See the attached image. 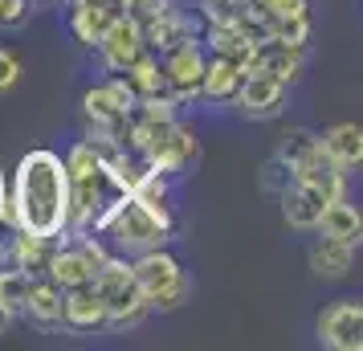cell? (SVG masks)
I'll return each mask as SVG.
<instances>
[{"instance_id": "9a60e30c", "label": "cell", "mask_w": 363, "mask_h": 351, "mask_svg": "<svg viewBox=\"0 0 363 351\" xmlns=\"http://www.w3.org/2000/svg\"><path fill=\"white\" fill-rule=\"evenodd\" d=\"M62 306H66V290L57 282H50V278H33L21 318H29L37 331L50 335V331H62Z\"/></svg>"}, {"instance_id": "5bb4252c", "label": "cell", "mask_w": 363, "mask_h": 351, "mask_svg": "<svg viewBox=\"0 0 363 351\" xmlns=\"http://www.w3.org/2000/svg\"><path fill=\"white\" fill-rule=\"evenodd\" d=\"M278 204H281V221L294 229V233H314V225L323 217V196L314 188L298 184V180H286L278 188Z\"/></svg>"}, {"instance_id": "ac0fdd59", "label": "cell", "mask_w": 363, "mask_h": 351, "mask_svg": "<svg viewBox=\"0 0 363 351\" xmlns=\"http://www.w3.org/2000/svg\"><path fill=\"white\" fill-rule=\"evenodd\" d=\"M245 78V69L237 57H220V53H208L204 62V78H200V99L208 102H233L237 86Z\"/></svg>"}, {"instance_id": "2e32d148", "label": "cell", "mask_w": 363, "mask_h": 351, "mask_svg": "<svg viewBox=\"0 0 363 351\" xmlns=\"http://www.w3.org/2000/svg\"><path fill=\"white\" fill-rule=\"evenodd\" d=\"M314 233L335 237V241H343V245H355V250H359V241H363V213H359V204H351L347 196L327 201V204H323V217H318V225H314Z\"/></svg>"}, {"instance_id": "8fae6325", "label": "cell", "mask_w": 363, "mask_h": 351, "mask_svg": "<svg viewBox=\"0 0 363 351\" xmlns=\"http://www.w3.org/2000/svg\"><path fill=\"white\" fill-rule=\"evenodd\" d=\"M118 13H123L118 0H66V29L78 45L94 50L99 37L111 29V21H115Z\"/></svg>"}, {"instance_id": "f1b7e54d", "label": "cell", "mask_w": 363, "mask_h": 351, "mask_svg": "<svg viewBox=\"0 0 363 351\" xmlns=\"http://www.w3.org/2000/svg\"><path fill=\"white\" fill-rule=\"evenodd\" d=\"M0 266H9V233H0Z\"/></svg>"}, {"instance_id": "7c38bea8", "label": "cell", "mask_w": 363, "mask_h": 351, "mask_svg": "<svg viewBox=\"0 0 363 351\" xmlns=\"http://www.w3.org/2000/svg\"><path fill=\"white\" fill-rule=\"evenodd\" d=\"M62 331H69V335H99V331H106V302H102V294L94 290V282L66 290Z\"/></svg>"}, {"instance_id": "52a82bcc", "label": "cell", "mask_w": 363, "mask_h": 351, "mask_svg": "<svg viewBox=\"0 0 363 351\" xmlns=\"http://www.w3.org/2000/svg\"><path fill=\"white\" fill-rule=\"evenodd\" d=\"M318 343L330 351H359L363 347V302L359 299H335L314 318Z\"/></svg>"}, {"instance_id": "603a6c76", "label": "cell", "mask_w": 363, "mask_h": 351, "mask_svg": "<svg viewBox=\"0 0 363 351\" xmlns=\"http://www.w3.org/2000/svg\"><path fill=\"white\" fill-rule=\"evenodd\" d=\"M249 13V0H200L196 17L204 25H237V21H245Z\"/></svg>"}, {"instance_id": "ba28073f", "label": "cell", "mask_w": 363, "mask_h": 351, "mask_svg": "<svg viewBox=\"0 0 363 351\" xmlns=\"http://www.w3.org/2000/svg\"><path fill=\"white\" fill-rule=\"evenodd\" d=\"M286 102H290V86L278 82V78H269V74H262V69H249L245 78H241V86H237V94H233L237 115L253 118V123L278 118L286 111Z\"/></svg>"}, {"instance_id": "ffe728a7", "label": "cell", "mask_w": 363, "mask_h": 351, "mask_svg": "<svg viewBox=\"0 0 363 351\" xmlns=\"http://www.w3.org/2000/svg\"><path fill=\"white\" fill-rule=\"evenodd\" d=\"M123 78H127V86L135 90V99H151V94H164V69H160V53L139 50V53L131 57V62H127Z\"/></svg>"}, {"instance_id": "6da1fadb", "label": "cell", "mask_w": 363, "mask_h": 351, "mask_svg": "<svg viewBox=\"0 0 363 351\" xmlns=\"http://www.w3.org/2000/svg\"><path fill=\"white\" fill-rule=\"evenodd\" d=\"M69 217V172L62 151H25L9 180V213L4 225L37 237H62Z\"/></svg>"}, {"instance_id": "44dd1931", "label": "cell", "mask_w": 363, "mask_h": 351, "mask_svg": "<svg viewBox=\"0 0 363 351\" xmlns=\"http://www.w3.org/2000/svg\"><path fill=\"white\" fill-rule=\"evenodd\" d=\"M29 286H33V274L21 266H0V306L13 311L21 318L25 311V299H29Z\"/></svg>"}, {"instance_id": "f546056e", "label": "cell", "mask_w": 363, "mask_h": 351, "mask_svg": "<svg viewBox=\"0 0 363 351\" xmlns=\"http://www.w3.org/2000/svg\"><path fill=\"white\" fill-rule=\"evenodd\" d=\"M33 4H66V0H33Z\"/></svg>"}, {"instance_id": "d4e9b609", "label": "cell", "mask_w": 363, "mask_h": 351, "mask_svg": "<svg viewBox=\"0 0 363 351\" xmlns=\"http://www.w3.org/2000/svg\"><path fill=\"white\" fill-rule=\"evenodd\" d=\"M21 74H25V69H21V57L9 50V45H0V94H9V90L21 82Z\"/></svg>"}, {"instance_id": "3957f363", "label": "cell", "mask_w": 363, "mask_h": 351, "mask_svg": "<svg viewBox=\"0 0 363 351\" xmlns=\"http://www.w3.org/2000/svg\"><path fill=\"white\" fill-rule=\"evenodd\" d=\"M274 164L286 172V180H298V184L314 188L323 201H339L347 196V172L327 155L323 139L306 127H290L281 135L278 151H274Z\"/></svg>"}, {"instance_id": "484cf974", "label": "cell", "mask_w": 363, "mask_h": 351, "mask_svg": "<svg viewBox=\"0 0 363 351\" xmlns=\"http://www.w3.org/2000/svg\"><path fill=\"white\" fill-rule=\"evenodd\" d=\"M123 4V13H135V17H147V13H155V9H164L167 0H118Z\"/></svg>"}, {"instance_id": "e0dca14e", "label": "cell", "mask_w": 363, "mask_h": 351, "mask_svg": "<svg viewBox=\"0 0 363 351\" xmlns=\"http://www.w3.org/2000/svg\"><path fill=\"white\" fill-rule=\"evenodd\" d=\"M318 139H323L327 155L343 167L347 176H351V172H359V164H363V127L355 123V118H343V123L327 127Z\"/></svg>"}, {"instance_id": "9c48e42d", "label": "cell", "mask_w": 363, "mask_h": 351, "mask_svg": "<svg viewBox=\"0 0 363 351\" xmlns=\"http://www.w3.org/2000/svg\"><path fill=\"white\" fill-rule=\"evenodd\" d=\"M135 90L127 86L123 74H106L102 82H94L82 94V115L90 127H123L135 106Z\"/></svg>"}, {"instance_id": "4316f807", "label": "cell", "mask_w": 363, "mask_h": 351, "mask_svg": "<svg viewBox=\"0 0 363 351\" xmlns=\"http://www.w3.org/2000/svg\"><path fill=\"white\" fill-rule=\"evenodd\" d=\"M4 213H9V176H4V164H0V229H4Z\"/></svg>"}, {"instance_id": "83f0119b", "label": "cell", "mask_w": 363, "mask_h": 351, "mask_svg": "<svg viewBox=\"0 0 363 351\" xmlns=\"http://www.w3.org/2000/svg\"><path fill=\"white\" fill-rule=\"evenodd\" d=\"M13 323H17V315H13V311H4V306H0V335H9V327H13Z\"/></svg>"}, {"instance_id": "4fadbf2b", "label": "cell", "mask_w": 363, "mask_h": 351, "mask_svg": "<svg viewBox=\"0 0 363 351\" xmlns=\"http://www.w3.org/2000/svg\"><path fill=\"white\" fill-rule=\"evenodd\" d=\"M355 245H343V241H335V237H314L311 250H306V266H311L314 278H323V282H343L351 278V269H355Z\"/></svg>"}, {"instance_id": "7a4b0ae2", "label": "cell", "mask_w": 363, "mask_h": 351, "mask_svg": "<svg viewBox=\"0 0 363 351\" xmlns=\"http://www.w3.org/2000/svg\"><path fill=\"white\" fill-rule=\"evenodd\" d=\"M94 233L106 241L111 253L135 257V253L172 241V233H176V208L147 204V201H139L135 192H118L115 201L102 208V217L94 221Z\"/></svg>"}, {"instance_id": "277c9868", "label": "cell", "mask_w": 363, "mask_h": 351, "mask_svg": "<svg viewBox=\"0 0 363 351\" xmlns=\"http://www.w3.org/2000/svg\"><path fill=\"white\" fill-rule=\"evenodd\" d=\"M127 262H131V274H135V282H139V290H143V299H147L151 311L172 315V311H180L184 302L192 299V278H188V269H184L180 257L167 253L164 245L135 253Z\"/></svg>"}, {"instance_id": "cb8c5ba5", "label": "cell", "mask_w": 363, "mask_h": 351, "mask_svg": "<svg viewBox=\"0 0 363 351\" xmlns=\"http://www.w3.org/2000/svg\"><path fill=\"white\" fill-rule=\"evenodd\" d=\"M33 0H0V29H21L33 17Z\"/></svg>"}, {"instance_id": "8992f818", "label": "cell", "mask_w": 363, "mask_h": 351, "mask_svg": "<svg viewBox=\"0 0 363 351\" xmlns=\"http://www.w3.org/2000/svg\"><path fill=\"white\" fill-rule=\"evenodd\" d=\"M204 62L208 53L200 45V37H188L180 45L160 53V69H164V94L176 106H188V102L200 99V78H204Z\"/></svg>"}, {"instance_id": "d6986e66", "label": "cell", "mask_w": 363, "mask_h": 351, "mask_svg": "<svg viewBox=\"0 0 363 351\" xmlns=\"http://www.w3.org/2000/svg\"><path fill=\"white\" fill-rule=\"evenodd\" d=\"M50 253H53V237L21 233V229H13V233H9V266L29 269L33 278H45Z\"/></svg>"}, {"instance_id": "7402d4cb", "label": "cell", "mask_w": 363, "mask_h": 351, "mask_svg": "<svg viewBox=\"0 0 363 351\" xmlns=\"http://www.w3.org/2000/svg\"><path fill=\"white\" fill-rule=\"evenodd\" d=\"M302 13H311V0H249V17L257 21L262 41H265V29H269L274 21L302 17Z\"/></svg>"}, {"instance_id": "5b68a950", "label": "cell", "mask_w": 363, "mask_h": 351, "mask_svg": "<svg viewBox=\"0 0 363 351\" xmlns=\"http://www.w3.org/2000/svg\"><path fill=\"white\" fill-rule=\"evenodd\" d=\"M94 290L106 302V331H131V327H139L151 315L147 299H143V290H139V282H135V274H131V262L118 257V253H111L99 266Z\"/></svg>"}, {"instance_id": "30bf717a", "label": "cell", "mask_w": 363, "mask_h": 351, "mask_svg": "<svg viewBox=\"0 0 363 351\" xmlns=\"http://www.w3.org/2000/svg\"><path fill=\"white\" fill-rule=\"evenodd\" d=\"M139 50H147L143 45V25H139V17L135 13H118L115 21H111V29L99 37V45H94V53H99V62L106 74H123L127 69V62H131Z\"/></svg>"}]
</instances>
